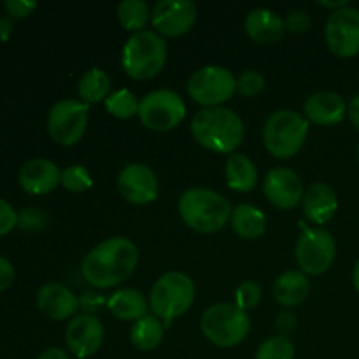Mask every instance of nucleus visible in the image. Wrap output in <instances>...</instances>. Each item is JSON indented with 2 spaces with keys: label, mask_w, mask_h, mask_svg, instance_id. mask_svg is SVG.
Wrapping results in <instances>:
<instances>
[{
  "label": "nucleus",
  "mask_w": 359,
  "mask_h": 359,
  "mask_svg": "<svg viewBox=\"0 0 359 359\" xmlns=\"http://www.w3.org/2000/svg\"><path fill=\"white\" fill-rule=\"evenodd\" d=\"M137 265L139 251L135 244L125 237H111L88 252L81 265V273L95 290H109L128 279Z\"/></svg>",
  "instance_id": "obj_1"
},
{
  "label": "nucleus",
  "mask_w": 359,
  "mask_h": 359,
  "mask_svg": "<svg viewBox=\"0 0 359 359\" xmlns=\"http://www.w3.org/2000/svg\"><path fill=\"white\" fill-rule=\"evenodd\" d=\"M191 133L205 149L231 156L244 140V123L231 109L205 107L193 118Z\"/></svg>",
  "instance_id": "obj_2"
},
{
  "label": "nucleus",
  "mask_w": 359,
  "mask_h": 359,
  "mask_svg": "<svg viewBox=\"0 0 359 359\" xmlns=\"http://www.w3.org/2000/svg\"><path fill=\"white\" fill-rule=\"evenodd\" d=\"M233 209L217 191L207 188H191L179 198V214L184 224L198 233H216L223 230Z\"/></svg>",
  "instance_id": "obj_3"
},
{
  "label": "nucleus",
  "mask_w": 359,
  "mask_h": 359,
  "mask_svg": "<svg viewBox=\"0 0 359 359\" xmlns=\"http://www.w3.org/2000/svg\"><path fill=\"white\" fill-rule=\"evenodd\" d=\"M167 42L160 34L151 30L133 34L121 53V65L126 76L135 81L153 79L167 63Z\"/></svg>",
  "instance_id": "obj_4"
},
{
  "label": "nucleus",
  "mask_w": 359,
  "mask_h": 359,
  "mask_svg": "<svg viewBox=\"0 0 359 359\" xmlns=\"http://www.w3.org/2000/svg\"><path fill=\"white\" fill-rule=\"evenodd\" d=\"M195 294L191 277L182 272H167L158 277L151 287L149 309L165 326H168L191 309Z\"/></svg>",
  "instance_id": "obj_5"
},
{
  "label": "nucleus",
  "mask_w": 359,
  "mask_h": 359,
  "mask_svg": "<svg viewBox=\"0 0 359 359\" xmlns=\"http://www.w3.org/2000/svg\"><path fill=\"white\" fill-rule=\"evenodd\" d=\"M203 337L217 347H235L244 342L251 330V318L235 304H214L200 319Z\"/></svg>",
  "instance_id": "obj_6"
},
{
  "label": "nucleus",
  "mask_w": 359,
  "mask_h": 359,
  "mask_svg": "<svg viewBox=\"0 0 359 359\" xmlns=\"http://www.w3.org/2000/svg\"><path fill=\"white\" fill-rule=\"evenodd\" d=\"M309 137V121L300 112L283 109L266 119L263 142L272 156L287 160L300 153Z\"/></svg>",
  "instance_id": "obj_7"
},
{
  "label": "nucleus",
  "mask_w": 359,
  "mask_h": 359,
  "mask_svg": "<svg viewBox=\"0 0 359 359\" xmlns=\"http://www.w3.org/2000/svg\"><path fill=\"white\" fill-rule=\"evenodd\" d=\"M237 91V79L228 69L207 65L196 70L188 81V93L196 104L205 107H223Z\"/></svg>",
  "instance_id": "obj_8"
},
{
  "label": "nucleus",
  "mask_w": 359,
  "mask_h": 359,
  "mask_svg": "<svg viewBox=\"0 0 359 359\" xmlns=\"http://www.w3.org/2000/svg\"><path fill=\"white\" fill-rule=\"evenodd\" d=\"M90 105L74 98L56 102L48 114V132L60 146H74L84 137Z\"/></svg>",
  "instance_id": "obj_9"
},
{
  "label": "nucleus",
  "mask_w": 359,
  "mask_h": 359,
  "mask_svg": "<svg viewBox=\"0 0 359 359\" xmlns=\"http://www.w3.org/2000/svg\"><path fill=\"white\" fill-rule=\"evenodd\" d=\"M186 116V104L179 93L172 90H156L140 100L139 119L147 130L168 132L179 126Z\"/></svg>",
  "instance_id": "obj_10"
},
{
  "label": "nucleus",
  "mask_w": 359,
  "mask_h": 359,
  "mask_svg": "<svg viewBox=\"0 0 359 359\" xmlns=\"http://www.w3.org/2000/svg\"><path fill=\"white\" fill-rule=\"evenodd\" d=\"M294 255L305 276L325 273L335 262V238L323 228H304V233L297 242Z\"/></svg>",
  "instance_id": "obj_11"
},
{
  "label": "nucleus",
  "mask_w": 359,
  "mask_h": 359,
  "mask_svg": "<svg viewBox=\"0 0 359 359\" xmlns=\"http://www.w3.org/2000/svg\"><path fill=\"white\" fill-rule=\"evenodd\" d=\"M325 39L330 51L339 58L359 55V11L349 6L333 11L326 21Z\"/></svg>",
  "instance_id": "obj_12"
},
{
  "label": "nucleus",
  "mask_w": 359,
  "mask_h": 359,
  "mask_svg": "<svg viewBox=\"0 0 359 359\" xmlns=\"http://www.w3.org/2000/svg\"><path fill=\"white\" fill-rule=\"evenodd\" d=\"M198 9L191 0H160L153 6L151 21L156 34L163 37H181L196 23Z\"/></svg>",
  "instance_id": "obj_13"
},
{
  "label": "nucleus",
  "mask_w": 359,
  "mask_h": 359,
  "mask_svg": "<svg viewBox=\"0 0 359 359\" xmlns=\"http://www.w3.org/2000/svg\"><path fill=\"white\" fill-rule=\"evenodd\" d=\"M118 189L126 202L133 205H147L158 198V177L147 165L128 163L119 170Z\"/></svg>",
  "instance_id": "obj_14"
},
{
  "label": "nucleus",
  "mask_w": 359,
  "mask_h": 359,
  "mask_svg": "<svg viewBox=\"0 0 359 359\" xmlns=\"http://www.w3.org/2000/svg\"><path fill=\"white\" fill-rule=\"evenodd\" d=\"M104 325L97 316L81 314L70 319L65 330V342L70 353L79 359L97 354L104 344Z\"/></svg>",
  "instance_id": "obj_15"
},
{
  "label": "nucleus",
  "mask_w": 359,
  "mask_h": 359,
  "mask_svg": "<svg viewBox=\"0 0 359 359\" xmlns=\"http://www.w3.org/2000/svg\"><path fill=\"white\" fill-rule=\"evenodd\" d=\"M263 191H265L266 200L280 210H290L297 207L305 195L302 179L298 177L297 172L286 167L273 168L266 174Z\"/></svg>",
  "instance_id": "obj_16"
},
{
  "label": "nucleus",
  "mask_w": 359,
  "mask_h": 359,
  "mask_svg": "<svg viewBox=\"0 0 359 359\" xmlns=\"http://www.w3.org/2000/svg\"><path fill=\"white\" fill-rule=\"evenodd\" d=\"M18 181L21 188L30 195H48L62 184V170L55 161L35 158L20 168Z\"/></svg>",
  "instance_id": "obj_17"
},
{
  "label": "nucleus",
  "mask_w": 359,
  "mask_h": 359,
  "mask_svg": "<svg viewBox=\"0 0 359 359\" xmlns=\"http://www.w3.org/2000/svg\"><path fill=\"white\" fill-rule=\"evenodd\" d=\"M37 309L53 321H67L79 311V298L63 284L49 283L37 291Z\"/></svg>",
  "instance_id": "obj_18"
},
{
  "label": "nucleus",
  "mask_w": 359,
  "mask_h": 359,
  "mask_svg": "<svg viewBox=\"0 0 359 359\" xmlns=\"http://www.w3.org/2000/svg\"><path fill=\"white\" fill-rule=\"evenodd\" d=\"M305 118L319 126H333L347 114V104L342 95L333 91H318L305 102Z\"/></svg>",
  "instance_id": "obj_19"
},
{
  "label": "nucleus",
  "mask_w": 359,
  "mask_h": 359,
  "mask_svg": "<svg viewBox=\"0 0 359 359\" xmlns=\"http://www.w3.org/2000/svg\"><path fill=\"white\" fill-rule=\"evenodd\" d=\"M302 202H304V214L316 224L328 223L339 209L335 189L326 182H314L309 186Z\"/></svg>",
  "instance_id": "obj_20"
},
{
  "label": "nucleus",
  "mask_w": 359,
  "mask_h": 359,
  "mask_svg": "<svg viewBox=\"0 0 359 359\" xmlns=\"http://www.w3.org/2000/svg\"><path fill=\"white\" fill-rule=\"evenodd\" d=\"M244 28L248 37L256 44H276L286 32L284 21L280 20L279 14L265 7L251 11L245 18Z\"/></svg>",
  "instance_id": "obj_21"
},
{
  "label": "nucleus",
  "mask_w": 359,
  "mask_h": 359,
  "mask_svg": "<svg viewBox=\"0 0 359 359\" xmlns=\"http://www.w3.org/2000/svg\"><path fill=\"white\" fill-rule=\"evenodd\" d=\"M311 291L307 276L300 270H287L277 277L273 284V298L284 309H293L304 304Z\"/></svg>",
  "instance_id": "obj_22"
},
{
  "label": "nucleus",
  "mask_w": 359,
  "mask_h": 359,
  "mask_svg": "<svg viewBox=\"0 0 359 359\" xmlns=\"http://www.w3.org/2000/svg\"><path fill=\"white\" fill-rule=\"evenodd\" d=\"M107 309L119 321L135 323L146 316L149 304L140 291L133 290V287H123L109 297Z\"/></svg>",
  "instance_id": "obj_23"
},
{
  "label": "nucleus",
  "mask_w": 359,
  "mask_h": 359,
  "mask_svg": "<svg viewBox=\"0 0 359 359\" xmlns=\"http://www.w3.org/2000/svg\"><path fill=\"white\" fill-rule=\"evenodd\" d=\"M230 224L235 233L245 241H256L266 231V217L258 207L251 203H241L233 209Z\"/></svg>",
  "instance_id": "obj_24"
},
{
  "label": "nucleus",
  "mask_w": 359,
  "mask_h": 359,
  "mask_svg": "<svg viewBox=\"0 0 359 359\" xmlns=\"http://www.w3.org/2000/svg\"><path fill=\"white\" fill-rule=\"evenodd\" d=\"M226 184L238 193H248L258 182V168L245 154H231L226 161Z\"/></svg>",
  "instance_id": "obj_25"
},
{
  "label": "nucleus",
  "mask_w": 359,
  "mask_h": 359,
  "mask_svg": "<svg viewBox=\"0 0 359 359\" xmlns=\"http://www.w3.org/2000/svg\"><path fill=\"white\" fill-rule=\"evenodd\" d=\"M165 335V325L156 318V316H144L142 319L133 323L130 330V340L135 349L154 351L161 344Z\"/></svg>",
  "instance_id": "obj_26"
},
{
  "label": "nucleus",
  "mask_w": 359,
  "mask_h": 359,
  "mask_svg": "<svg viewBox=\"0 0 359 359\" xmlns=\"http://www.w3.org/2000/svg\"><path fill=\"white\" fill-rule=\"evenodd\" d=\"M111 77L105 70L91 69L81 77L77 84V93H79L81 102L84 104H98L102 100H107L111 93Z\"/></svg>",
  "instance_id": "obj_27"
},
{
  "label": "nucleus",
  "mask_w": 359,
  "mask_h": 359,
  "mask_svg": "<svg viewBox=\"0 0 359 359\" xmlns=\"http://www.w3.org/2000/svg\"><path fill=\"white\" fill-rule=\"evenodd\" d=\"M118 20L125 30L139 34L151 20V9L144 0H125L118 6Z\"/></svg>",
  "instance_id": "obj_28"
},
{
  "label": "nucleus",
  "mask_w": 359,
  "mask_h": 359,
  "mask_svg": "<svg viewBox=\"0 0 359 359\" xmlns=\"http://www.w3.org/2000/svg\"><path fill=\"white\" fill-rule=\"evenodd\" d=\"M105 107L114 118L130 119L139 114L140 102L135 93H132L130 90H118L109 95V98L105 100Z\"/></svg>",
  "instance_id": "obj_29"
},
{
  "label": "nucleus",
  "mask_w": 359,
  "mask_h": 359,
  "mask_svg": "<svg viewBox=\"0 0 359 359\" xmlns=\"http://www.w3.org/2000/svg\"><path fill=\"white\" fill-rule=\"evenodd\" d=\"M256 359H294V346L287 337H272L258 347Z\"/></svg>",
  "instance_id": "obj_30"
},
{
  "label": "nucleus",
  "mask_w": 359,
  "mask_h": 359,
  "mask_svg": "<svg viewBox=\"0 0 359 359\" xmlns=\"http://www.w3.org/2000/svg\"><path fill=\"white\" fill-rule=\"evenodd\" d=\"M62 186L67 191L83 193L93 186V177L83 165H72L62 172Z\"/></svg>",
  "instance_id": "obj_31"
},
{
  "label": "nucleus",
  "mask_w": 359,
  "mask_h": 359,
  "mask_svg": "<svg viewBox=\"0 0 359 359\" xmlns=\"http://www.w3.org/2000/svg\"><path fill=\"white\" fill-rule=\"evenodd\" d=\"M262 297L263 291L258 283H255V280H244L235 290V305L241 307L242 311L249 312L258 307L259 302H262Z\"/></svg>",
  "instance_id": "obj_32"
},
{
  "label": "nucleus",
  "mask_w": 359,
  "mask_h": 359,
  "mask_svg": "<svg viewBox=\"0 0 359 359\" xmlns=\"http://www.w3.org/2000/svg\"><path fill=\"white\" fill-rule=\"evenodd\" d=\"M265 76L258 70H244L241 76L237 77V91L242 97H256L265 90Z\"/></svg>",
  "instance_id": "obj_33"
},
{
  "label": "nucleus",
  "mask_w": 359,
  "mask_h": 359,
  "mask_svg": "<svg viewBox=\"0 0 359 359\" xmlns=\"http://www.w3.org/2000/svg\"><path fill=\"white\" fill-rule=\"evenodd\" d=\"M46 221H48L46 214L41 209H35V207H27V209L18 214V226L28 231L41 230V228L46 226Z\"/></svg>",
  "instance_id": "obj_34"
},
{
  "label": "nucleus",
  "mask_w": 359,
  "mask_h": 359,
  "mask_svg": "<svg viewBox=\"0 0 359 359\" xmlns=\"http://www.w3.org/2000/svg\"><path fill=\"white\" fill-rule=\"evenodd\" d=\"M107 300L109 298L97 293V291H86V293L81 294L79 309L83 311V314L97 316V312H100L104 309V305H107Z\"/></svg>",
  "instance_id": "obj_35"
},
{
  "label": "nucleus",
  "mask_w": 359,
  "mask_h": 359,
  "mask_svg": "<svg viewBox=\"0 0 359 359\" xmlns=\"http://www.w3.org/2000/svg\"><path fill=\"white\" fill-rule=\"evenodd\" d=\"M18 226V212L9 202L0 198V237L11 233Z\"/></svg>",
  "instance_id": "obj_36"
},
{
  "label": "nucleus",
  "mask_w": 359,
  "mask_h": 359,
  "mask_svg": "<svg viewBox=\"0 0 359 359\" xmlns=\"http://www.w3.org/2000/svg\"><path fill=\"white\" fill-rule=\"evenodd\" d=\"M4 7H6L7 14L11 18H14V20H25V18H28L34 13L37 4L30 2V0H7L4 4Z\"/></svg>",
  "instance_id": "obj_37"
},
{
  "label": "nucleus",
  "mask_w": 359,
  "mask_h": 359,
  "mask_svg": "<svg viewBox=\"0 0 359 359\" xmlns=\"http://www.w3.org/2000/svg\"><path fill=\"white\" fill-rule=\"evenodd\" d=\"M284 27H286V30L293 32V34H302V32L309 30V27H311V18L305 11H291V13H287L286 20H284Z\"/></svg>",
  "instance_id": "obj_38"
},
{
  "label": "nucleus",
  "mask_w": 359,
  "mask_h": 359,
  "mask_svg": "<svg viewBox=\"0 0 359 359\" xmlns=\"http://www.w3.org/2000/svg\"><path fill=\"white\" fill-rule=\"evenodd\" d=\"M14 266L9 259H6L4 256H0V293L6 291L11 284L14 283Z\"/></svg>",
  "instance_id": "obj_39"
},
{
  "label": "nucleus",
  "mask_w": 359,
  "mask_h": 359,
  "mask_svg": "<svg viewBox=\"0 0 359 359\" xmlns=\"http://www.w3.org/2000/svg\"><path fill=\"white\" fill-rule=\"evenodd\" d=\"M297 323H298L297 316H294L291 311H283L279 316H277V330H279L284 337L297 328Z\"/></svg>",
  "instance_id": "obj_40"
},
{
  "label": "nucleus",
  "mask_w": 359,
  "mask_h": 359,
  "mask_svg": "<svg viewBox=\"0 0 359 359\" xmlns=\"http://www.w3.org/2000/svg\"><path fill=\"white\" fill-rule=\"evenodd\" d=\"M347 114H349V119L354 128L359 132V95L351 98L349 105H347Z\"/></svg>",
  "instance_id": "obj_41"
},
{
  "label": "nucleus",
  "mask_w": 359,
  "mask_h": 359,
  "mask_svg": "<svg viewBox=\"0 0 359 359\" xmlns=\"http://www.w3.org/2000/svg\"><path fill=\"white\" fill-rule=\"evenodd\" d=\"M37 359H72V358L69 356L67 351L60 349V347H49V349L42 351Z\"/></svg>",
  "instance_id": "obj_42"
},
{
  "label": "nucleus",
  "mask_w": 359,
  "mask_h": 359,
  "mask_svg": "<svg viewBox=\"0 0 359 359\" xmlns=\"http://www.w3.org/2000/svg\"><path fill=\"white\" fill-rule=\"evenodd\" d=\"M11 32H13V21H11V18L0 16V42L7 41Z\"/></svg>",
  "instance_id": "obj_43"
},
{
  "label": "nucleus",
  "mask_w": 359,
  "mask_h": 359,
  "mask_svg": "<svg viewBox=\"0 0 359 359\" xmlns=\"http://www.w3.org/2000/svg\"><path fill=\"white\" fill-rule=\"evenodd\" d=\"M319 6L330 7V9L339 11V9H342V7H347V6H349V4H347L346 0H340V2H325V0H319Z\"/></svg>",
  "instance_id": "obj_44"
},
{
  "label": "nucleus",
  "mask_w": 359,
  "mask_h": 359,
  "mask_svg": "<svg viewBox=\"0 0 359 359\" xmlns=\"http://www.w3.org/2000/svg\"><path fill=\"white\" fill-rule=\"evenodd\" d=\"M353 284L359 293V259L356 262V265H354V270H353Z\"/></svg>",
  "instance_id": "obj_45"
},
{
  "label": "nucleus",
  "mask_w": 359,
  "mask_h": 359,
  "mask_svg": "<svg viewBox=\"0 0 359 359\" xmlns=\"http://www.w3.org/2000/svg\"><path fill=\"white\" fill-rule=\"evenodd\" d=\"M358 161H359V146H358Z\"/></svg>",
  "instance_id": "obj_46"
}]
</instances>
